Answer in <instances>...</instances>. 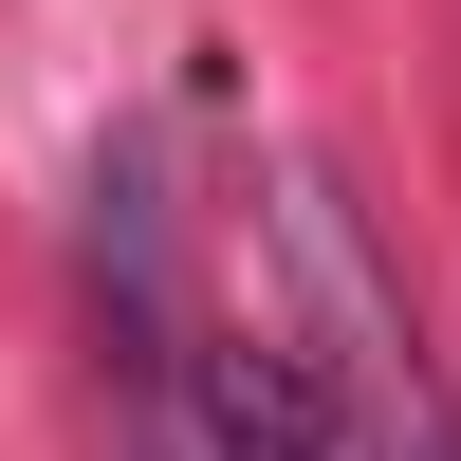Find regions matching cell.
Listing matches in <instances>:
<instances>
[{
  "label": "cell",
  "instance_id": "cell-1",
  "mask_svg": "<svg viewBox=\"0 0 461 461\" xmlns=\"http://www.w3.org/2000/svg\"><path fill=\"white\" fill-rule=\"evenodd\" d=\"M277 258H295V351H314L351 461H461L443 369H425V332H406V295L369 277V240H351V203H332V185H277Z\"/></svg>",
  "mask_w": 461,
  "mask_h": 461
},
{
  "label": "cell",
  "instance_id": "cell-2",
  "mask_svg": "<svg viewBox=\"0 0 461 461\" xmlns=\"http://www.w3.org/2000/svg\"><path fill=\"white\" fill-rule=\"evenodd\" d=\"M185 461H351V425H332L314 351L295 332H221V351H185Z\"/></svg>",
  "mask_w": 461,
  "mask_h": 461
}]
</instances>
